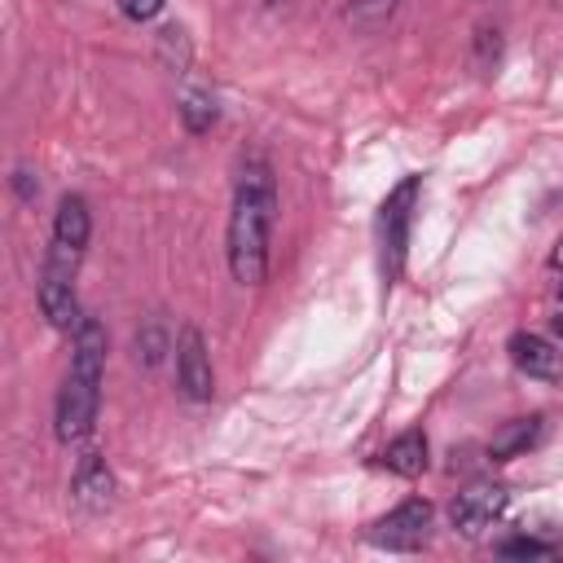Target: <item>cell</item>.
<instances>
[{
	"instance_id": "1",
	"label": "cell",
	"mask_w": 563,
	"mask_h": 563,
	"mask_svg": "<svg viewBox=\"0 0 563 563\" xmlns=\"http://www.w3.org/2000/svg\"><path fill=\"white\" fill-rule=\"evenodd\" d=\"M277 211V185L268 163H246L229 211V273L242 286H260L268 273V233Z\"/></svg>"
},
{
	"instance_id": "2",
	"label": "cell",
	"mask_w": 563,
	"mask_h": 563,
	"mask_svg": "<svg viewBox=\"0 0 563 563\" xmlns=\"http://www.w3.org/2000/svg\"><path fill=\"white\" fill-rule=\"evenodd\" d=\"M97 400H101V374L70 365V374L62 378V391H57V413H53L57 440H66V444L84 440L97 422Z\"/></svg>"
},
{
	"instance_id": "3",
	"label": "cell",
	"mask_w": 563,
	"mask_h": 563,
	"mask_svg": "<svg viewBox=\"0 0 563 563\" xmlns=\"http://www.w3.org/2000/svg\"><path fill=\"white\" fill-rule=\"evenodd\" d=\"M413 202H418V176L400 180V185L387 194V202H383L378 229H383V277H387V282H391V277L400 273V264H405V242H409Z\"/></svg>"
},
{
	"instance_id": "4",
	"label": "cell",
	"mask_w": 563,
	"mask_h": 563,
	"mask_svg": "<svg viewBox=\"0 0 563 563\" xmlns=\"http://www.w3.org/2000/svg\"><path fill=\"white\" fill-rule=\"evenodd\" d=\"M176 383L189 400H211L216 391V374H211V352H207V339L198 325H185L180 339H176Z\"/></svg>"
},
{
	"instance_id": "5",
	"label": "cell",
	"mask_w": 563,
	"mask_h": 563,
	"mask_svg": "<svg viewBox=\"0 0 563 563\" xmlns=\"http://www.w3.org/2000/svg\"><path fill=\"white\" fill-rule=\"evenodd\" d=\"M431 532V506L427 501H400L396 510H387L374 528H369V541L383 545V550H418Z\"/></svg>"
},
{
	"instance_id": "6",
	"label": "cell",
	"mask_w": 563,
	"mask_h": 563,
	"mask_svg": "<svg viewBox=\"0 0 563 563\" xmlns=\"http://www.w3.org/2000/svg\"><path fill=\"white\" fill-rule=\"evenodd\" d=\"M40 312L48 317L53 330H79L84 312H79V299H75V273L70 268H57L44 260V273H40Z\"/></svg>"
},
{
	"instance_id": "7",
	"label": "cell",
	"mask_w": 563,
	"mask_h": 563,
	"mask_svg": "<svg viewBox=\"0 0 563 563\" xmlns=\"http://www.w3.org/2000/svg\"><path fill=\"white\" fill-rule=\"evenodd\" d=\"M501 510H506V488H501V484H471V488L457 493V501L449 506V519H453L457 532L479 537Z\"/></svg>"
},
{
	"instance_id": "8",
	"label": "cell",
	"mask_w": 563,
	"mask_h": 563,
	"mask_svg": "<svg viewBox=\"0 0 563 563\" xmlns=\"http://www.w3.org/2000/svg\"><path fill=\"white\" fill-rule=\"evenodd\" d=\"M510 361L528 378H541V383H559L563 378V352L541 334H528V330L510 334Z\"/></svg>"
},
{
	"instance_id": "9",
	"label": "cell",
	"mask_w": 563,
	"mask_h": 563,
	"mask_svg": "<svg viewBox=\"0 0 563 563\" xmlns=\"http://www.w3.org/2000/svg\"><path fill=\"white\" fill-rule=\"evenodd\" d=\"M114 497V475L106 466L101 453H84L79 466H75V501L84 510H106Z\"/></svg>"
},
{
	"instance_id": "10",
	"label": "cell",
	"mask_w": 563,
	"mask_h": 563,
	"mask_svg": "<svg viewBox=\"0 0 563 563\" xmlns=\"http://www.w3.org/2000/svg\"><path fill=\"white\" fill-rule=\"evenodd\" d=\"M541 413H532V418H510V422H501L497 431H493V440H488V457L493 462H510V457H519V453H528L537 440H541Z\"/></svg>"
},
{
	"instance_id": "11",
	"label": "cell",
	"mask_w": 563,
	"mask_h": 563,
	"mask_svg": "<svg viewBox=\"0 0 563 563\" xmlns=\"http://www.w3.org/2000/svg\"><path fill=\"white\" fill-rule=\"evenodd\" d=\"M88 233H92V211H88V202L79 198V194H66L62 202H57V216H53V242H62V246H88Z\"/></svg>"
},
{
	"instance_id": "12",
	"label": "cell",
	"mask_w": 563,
	"mask_h": 563,
	"mask_svg": "<svg viewBox=\"0 0 563 563\" xmlns=\"http://www.w3.org/2000/svg\"><path fill=\"white\" fill-rule=\"evenodd\" d=\"M378 462H383L391 475H405V479L422 475V471H427V435H422V431H405V435H396V440L383 449Z\"/></svg>"
},
{
	"instance_id": "13",
	"label": "cell",
	"mask_w": 563,
	"mask_h": 563,
	"mask_svg": "<svg viewBox=\"0 0 563 563\" xmlns=\"http://www.w3.org/2000/svg\"><path fill=\"white\" fill-rule=\"evenodd\" d=\"M391 13H396V0H352V9H347L352 26H361V31L383 26Z\"/></svg>"
},
{
	"instance_id": "14",
	"label": "cell",
	"mask_w": 563,
	"mask_h": 563,
	"mask_svg": "<svg viewBox=\"0 0 563 563\" xmlns=\"http://www.w3.org/2000/svg\"><path fill=\"white\" fill-rule=\"evenodd\" d=\"M180 119H185V128L198 136V132H207V128L216 123V106H211L202 92H189V97L180 101Z\"/></svg>"
},
{
	"instance_id": "15",
	"label": "cell",
	"mask_w": 563,
	"mask_h": 563,
	"mask_svg": "<svg viewBox=\"0 0 563 563\" xmlns=\"http://www.w3.org/2000/svg\"><path fill=\"white\" fill-rule=\"evenodd\" d=\"M163 352H167V334H163V325H158V321H150V325L136 334V361L158 365V361H163Z\"/></svg>"
},
{
	"instance_id": "16",
	"label": "cell",
	"mask_w": 563,
	"mask_h": 563,
	"mask_svg": "<svg viewBox=\"0 0 563 563\" xmlns=\"http://www.w3.org/2000/svg\"><path fill=\"white\" fill-rule=\"evenodd\" d=\"M506 559H545L550 554V545L545 541H532V537H515V541H501L497 545Z\"/></svg>"
},
{
	"instance_id": "17",
	"label": "cell",
	"mask_w": 563,
	"mask_h": 563,
	"mask_svg": "<svg viewBox=\"0 0 563 563\" xmlns=\"http://www.w3.org/2000/svg\"><path fill=\"white\" fill-rule=\"evenodd\" d=\"M167 0H119V13L132 18V22H150Z\"/></svg>"
},
{
	"instance_id": "18",
	"label": "cell",
	"mask_w": 563,
	"mask_h": 563,
	"mask_svg": "<svg viewBox=\"0 0 563 563\" xmlns=\"http://www.w3.org/2000/svg\"><path fill=\"white\" fill-rule=\"evenodd\" d=\"M475 44H479V66H488V62H497V53H501V40H497V31H488V26H484Z\"/></svg>"
},
{
	"instance_id": "19",
	"label": "cell",
	"mask_w": 563,
	"mask_h": 563,
	"mask_svg": "<svg viewBox=\"0 0 563 563\" xmlns=\"http://www.w3.org/2000/svg\"><path fill=\"white\" fill-rule=\"evenodd\" d=\"M13 189H18V198H22V202H31V198L40 194V185L31 180V172H13Z\"/></svg>"
},
{
	"instance_id": "20",
	"label": "cell",
	"mask_w": 563,
	"mask_h": 563,
	"mask_svg": "<svg viewBox=\"0 0 563 563\" xmlns=\"http://www.w3.org/2000/svg\"><path fill=\"white\" fill-rule=\"evenodd\" d=\"M554 330H559V339H563V308H559V317H554Z\"/></svg>"
},
{
	"instance_id": "21",
	"label": "cell",
	"mask_w": 563,
	"mask_h": 563,
	"mask_svg": "<svg viewBox=\"0 0 563 563\" xmlns=\"http://www.w3.org/2000/svg\"><path fill=\"white\" fill-rule=\"evenodd\" d=\"M550 4H554V9H563V0H550Z\"/></svg>"
}]
</instances>
